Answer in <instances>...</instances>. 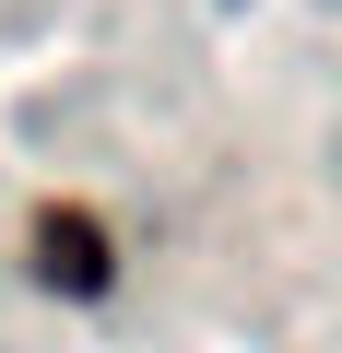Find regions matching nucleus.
<instances>
[{
	"mask_svg": "<svg viewBox=\"0 0 342 353\" xmlns=\"http://www.w3.org/2000/svg\"><path fill=\"white\" fill-rule=\"evenodd\" d=\"M36 271H48V283H71V294H95V283H106V236H95L83 212H71V224L48 212V224H36Z\"/></svg>",
	"mask_w": 342,
	"mask_h": 353,
	"instance_id": "nucleus-1",
	"label": "nucleus"
}]
</instances>
